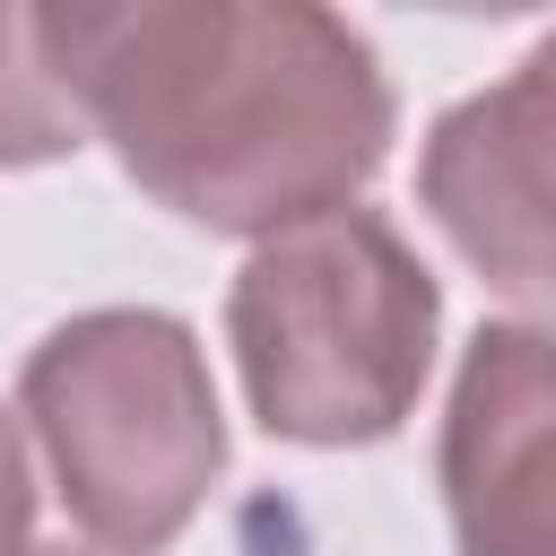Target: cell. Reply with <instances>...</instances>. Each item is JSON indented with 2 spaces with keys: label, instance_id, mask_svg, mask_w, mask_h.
I'll return each instance as SVG.
<instances>
[{
  "label": "cell",
  "instance_id": "obj_1",
  "mask_svg": "<svg viewBox=\"0 0 556 556\" xmlns=\"http://www.w3.org/2000/svg\"><path fill=\"white\" fill-rule=\"evenodd\" d=\"M43 52L122 174L208 235L356 208L391 156V78L313 0H78L43 9Z\"/></svg>",
  "mask_w": 556,
  "mask_h": 556
},
{
  "label": "cell",
  "instance_id": "obj_2",
  "mask_svg": "<svg viewBox=\"0 0 556 556\" xmlns=\"http://www.w3.org/2000/svg\"><path fill=\"white\" fill-rule=\"evenodd\" d=\"M434 321L443 295L426 261L374 208H330L252 243L226 295V339L252 417L278 443L313 452L400 434L434 365Z\"/></svg>",
  "mask_w": 556,
  "mask_h": 556
},
{
  "label": "cell",
  "instance_id": "obj_3",
  "mask_svg": "<svg viewBox=\"0 0 556 556\" xmlns=\"http://www.w3.org/2000/svg\"><path fill=\"white\" fill-rule=\"evenodd\" d=\"M17 417L70 521L104 556L174 547L226 469V408L208 356L174 313L148 304L61 321L17 374Z\"/></svg>",
  "mask_w": 556,
  "mask_h": 556
},
{
  "label": "cell",
  "instance_id": "obj_4",
  "mask_svg": "<svg viewBox=\"0 0 556 556\" xmlns=\"http://www.w3.org/2000/svg\"><path fill=\"white\" fill-rule=\"evenodd\" d=\"M547 70L556 43L513 61V78L460 96L417 156L426 217L513 304V321H539L547 304Z\"/></svg>",
  "mask_w": 556,
  "mask_h": 556
},
{
  "label": "cell",
  "instance_id": "obj_5",
  "mask_svg": "<svg viewBox=\"0 0 556 556\" xmlns=\"http://www.w3.org/2000/svg\"><path fill=\"white\" fill-rule=\"evenodd\" d=\"M547 330L486 321L443 417V513L460 556H556L547 521Z\"/></svg>",
  "mask_w": 556,
  "mask_h": 556
},
{
  "label": "cell",
  "instance_id": "obj_6",
  "mask_svg": "<svg viewBox=\"0 0 556 556\" xmlns=\"http://www.w3.org/2000/svg\"><path fill=\"white\" fill-rule=\"evenodd\" d=\"M87 139L52 52H43V9L0 0V165H52Z\"/></svg>",
  "mask_w": 556,
  "mask_h": 556
},
{
  "label": "cell",
  "instance_id": "obj_7",
  "mask_svg": "<svg viewBox=\"0 0 556 556\" xmlns=\"http://www.w3.org/2000/svg\"><path fill=\"white\" fill-rule=\"evenodd\" d=\"M26 530H35V460L17 417L0 408V556H26Z\"/></svg>",
  "mask_w": 556,
  "mask_h": 556
},
{
  "label": "cell",
  "instance_id": "obj_8",
  "mask_svg": "<svg viewBox=\"0 0 556 556\" xmlns=\"http://www.w3.org/2000/svg\"><path fill=\"white\" fill-rule=\"evenodd\" d=\"M26 556H104V547H70V539H61V547H26Z\"/></svg>",
  "mask_w": 556,
  "mask_h": 556
}]
</instances>
